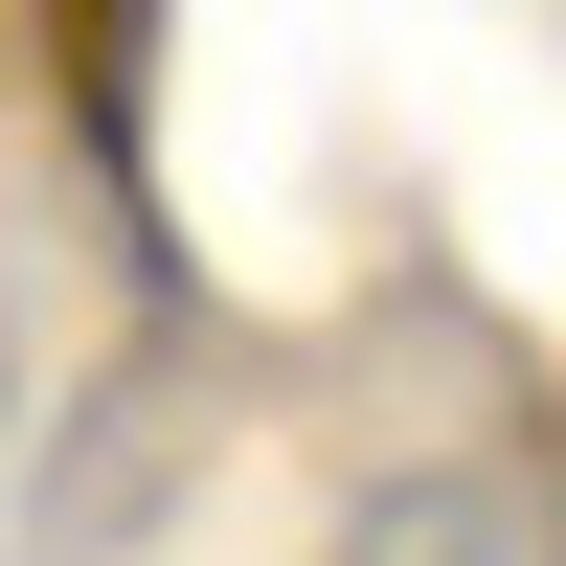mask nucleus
Returning a JSON list of instances; mask_svg holds the SVG:
<instances>
[{"label":"nucleus","mask_w":566,"mask_h":566,"mask_svg":"<svg viewBox=\"0 0 566 566\" xmlns=\"http://www.w3.org/2000/svg\"><path fill=\"white\" fill-rule=\"evenodd\" d=\"M340 566H544V522H522V476H476V453H431V476H363Z\"/></svg>","instance_id":"obj_1"},{"label":"nucleus","mask_w":566,"mask_h":566,"mask_svg":"<svg viewBox=\"0 0 566 566\" xmlns=\"http://www.w3.org/2000/svg\"><path fill=\"white\" fill-rule=\"evenodd\" d=\"M544 566H566V544H544Z\"/></svg>","instance_id":"obj_2"}]
</instances>
